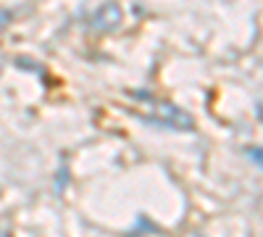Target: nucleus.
<instances>
[{
	"instance_id": "nucleus-1",
	"label": "nucleus",
	"mask_w": 263,
	"mask_h": 237,
	"mask_svg": "<svg viewBox=\"0 0 263 237\" xmlns=\"http://www.w3.org/2000/svg\"><path fill=\"white\" fill-rule=\"evenodd\" d=\"M137 98L147 100L150 105V116H145L142 121L150 124V126H161V129H174V132H192L195 126V119L190 114H184L182 108H177L174 103H166V100H156L145 93H135Z\"/></svg>"
},
{
	"instance_id": "nucleus-2",
	"label": "nucleus",
	"mask_w": 263,
	"mask_h": 237,
	"mask_svg": "<svg viewBox=\"0 0 263 237\" xmlns=\"http://www.w3.org/2000/svg\"><path fill=\"white\" fill-rule=\"evenodd\" d=\"M121 24V8L116 3H105L92 13V27L98 32H111Z\"/></svg>"
},
{
	"instance_id": "nucleus-3",
	"label": "nucleus",
	"mask_w": 263,
	"mask_h": 237,
	"mask_svg": "<svg viewBox=\"0 0 263 237\" xmlns=\"http://www.w3.org/2000/svg\"><path fill=\"white\" fill-rule=\"evenodd\" d=\"M8 21H11V11H0V29H3Z\"/></svg>"
},
{
	"instance_id": "nucleus-4",
	"label": "nucleus",
	"mask_w": 263,
	"mask_h": 237,
	"mask_svg": "<svg viewBox=\"0 0 263 237\" xmlns=\"http://www.w3.org/2000/svg\"><path fill=\"white\" fill-rule=\"evenodd\" d=\"M248 156H250V158L260 166V150H258V148H250V150H248Z\"/></svg>"
},
{
	"instance_id": "nucleus-5",
	"label": "nucleus",
	"mask_w": 263,
	"mask_h": 237,
	"mask_svg": "<svg viewBox=\"0 0 263 237\" xmlns=\"http://www.w3.org/2000/svg\"><path fill=\"white\" fill-rule=\"evenodd\" d=\"M0 69H3V53H0Z\"/></svg>"
}]
</instances>
